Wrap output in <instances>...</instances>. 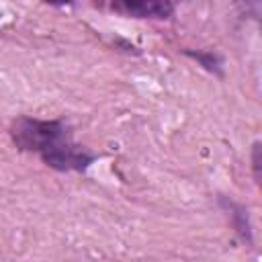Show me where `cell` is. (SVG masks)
<instances>
[{"label": "cell", "mask_w": 262, "mask_h": 262, "mask_svg": "<svg viewBox=\"0 0 262 262\" xmlns=\"http://www.w3.org/2000/svg\"><path fill=\"white\" fill-rule=\"evenodd\" d=\"M113 10L123 16H131V18L164 20L172 16L174 2L172 0H113Z\"/></svg>", "instance_id": "obj_3"}, {"label": "cell", "mask_w": 262, "mask_h": 262, "mask_svg": "<svg viewBox=\"0 0 262 262\" xmlns=\"http://www.w3.org/2000/svg\"><path fill=\"white\" fill-rule=\"evenodd\" d=\"M10 137L18 149L43 154L51 145L68 139L70 129L59 119L43 121V119H33V117H18L10 125Z\"/></svg>", "instance_id": "obj_1"}, {"label": "cell", "mask_w": 262, "mask_h": 262, "mask_svg": "<svg viewBox=\"0 0 262 262\" xmlns=\"http://www.w3.org/2000/svg\"><path fill=\"white\" fill-rule=\"evenodd\" d=\"M260 151H262V143L260 141H254L252 145V172H254V180L260 182V176H262V158H260Z\"/></svg>", "instance_id": "obj_6"}, {"label": "cell", "mask_w": 262, "mask_h": 262, "mask_svg": "<svg viewBox=\"0 0 262 262\" xmlns=\"http://www.w3.org/2000/svg\"><path fill=\"white\" fill-rule=\"evenodd\" d=\"M186 55L194 57L205 70L213 72V74H221V57L211 53V51H186Z\"/></svg>", "instance_id": "obj_5"}, {"label": "cell", "mask_w": 262, "mask_h": 262, "mask_svg": "<svg viewBox=\"0 0 262 262\" xmlns=\"http://www.w3.org/2000/svg\"><path fill=\"white\" fill-rule=\"evenodd\" d=\"M221 205L227 209V215H229L231 225H233L235 233L239 235V239L246 242V244H252V225H250L246 207L237 205V203H231V201H225V199H221Z\"/></svg>", "instance_id": "obj_4"}, {"label": "cell", "mask_w": 262, "mask_h": 262, "mask_svg": "<svg viewBox=\"0 0 262 262\" xmlns=\"http://www.w3.org/2000/svg\"><path fill=\"white\" fill-rule=\"evenodd\" d=\"M45 4H51V6H66V4H72L74 0H43Z\"/></svg>", "instance_id": "obj_7"}, {"label": "cell", "mask_w": 262, "mask_h": 262, "mask_svg": "<svg viewBox=\"0 0 262 262\" xmlns=\"http://www.w3.org/2000/svg\"><path fill=\"white\" fill-rule=\"evenodd\" d=\"M39 156L49 168L59 170V172H84L96 160V156L90 149L74 143L72 137L51 145L49 149H45Z\"/></svg>", "instance_id": "obj_2"}]
</instances>
